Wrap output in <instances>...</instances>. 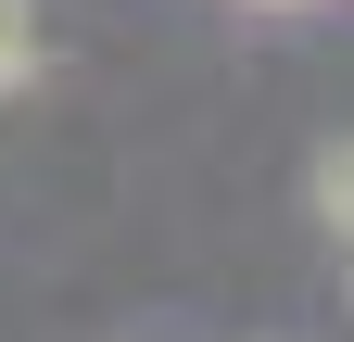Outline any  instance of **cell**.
I'll return each mask as SVG.
<instances>
[{
  "label": "cell",
  "mask_w": 354,
  "mask_h": 342,
  "mask_svg": "<svg viewBox=\"0 0 354 342\" xmlns=\"http://www.w3.org/2000/svg\"><path fill=\"white\" fill-rule=\"evenodd\" d=\"M304 216L354 253V127H342V140H317V165H304Z\"/></svg>",
  "instance_id": "1"
},
{
  "label": "cell",
  "mask_w": 354,
  "mask_h": 342,
  "mask_svg": "<svg viewBox=\"0 0 354 342\" xmlns=\"http://www.w3.org/2000/svg\"><path fill=\"white\" fill-rule=\"evenodd\" d=\"M38 76H51V26H38V0H0V102H26Z\"/></svg>",
  "instance_id": "2"
},
{
  "label": "cell",
  "mask_w": 354,
  "mask_h": 342,
  "mask_svg": "<svg viewBox=\"0 0 354 342\" xmlns=\"http://www.w3.org/2000/svg\"><path fill=\"white\" fill-rule=\"evenodd\" d=\"M241 13H304V0H241Z\"/></svg>",
  "instance_id": "3"
},
{
  "label": "cell",
  "mask_w": 354,
  "mask_h": 342,
  "mask_svg": "<svg viewBox=\"0 0 354 342\" xmlns=\"http://www.w3.org/2000/svg\"><path fill=\"white\" fill-rule=\"evenodd\" d=\"M342 291H354V253H342Z\"/></svg>",
  "instance_id": "4"
}]
</instances>
